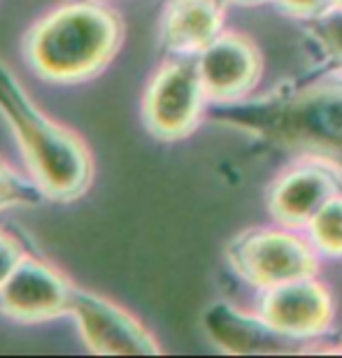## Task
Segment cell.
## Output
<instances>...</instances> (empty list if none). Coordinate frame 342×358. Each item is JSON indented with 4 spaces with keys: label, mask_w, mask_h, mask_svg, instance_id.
<instances>
[{
    "label": "cell",
    "mask_w": 342,
    "mask_h": 358,
    "mask_svg": "<svg viewBox=\"0 0 342 358\" xmlns=\"http://www.w3.org/2000/svg\"><path fill=\"white\" fill-rule=\"evenodd\" d=\"M28 254L31 252L26 249V242L17 233L0 228V289L10 282V277L17 272Z\"/></svg>",
    "instance_id": "obj_15"
},
{
    "label": "cell",
    "mask_w": 342,
    "mask_h": 358,
    "mask_svg": "<svg viewBox=\"0 0 342 358\" xmlns=\"http://www.w3.org/2000/svg\"><path fill=\"white\" fill-rule=\"evenodd\" d=\"M336 196L333 177L322 168H301L275 186L270 205L275 217L289 226L305 224Z\"/></svg>",
    "instance_id": "obj_12"
},
{
    "label": "cell",
    "mask_w": 342,
    "mask_h": 358,
    "mask_svg": "<svg viewBox=\"0 0 342 358\" xmlns=\"http://www.w3.org/2000/svg\"><path fill=\"white\" fill-rule=\"evenodd\" d=\"M261 312L277 331L291 338H310L329 326L333 305L324 286L305 277L268 289Z\"/></svg>",
    "instance_id": "obj_8"
},
{
    "label": "cell",
    "mask_w": 342,
    "mask_h": 358,
    "mask_svg": "<svg viewBox=\"0 0 342 358\" xmlns=\"http://www.w3.org/2000/svg\"><path fill=\"white\" fill-rule=\"evenodd\" d=\"M319 35H322L324 45L329 47V52L342 63V10L329 19H322Z\"/></svg>",
    "instance_id": "obj_16"
},
{
    "label": "cell",
    "mask_w": 342,
    "mask_h": 358,
    "mask_svg": "<svg viewBox=\"0 0 342 358\" xmlns=\"http://www.w3.org/2000/svg\"><path fill=\"white\" fill-rule=\"evenodd\" d=\"M208 93L196 63L168 61L152 75L142 93V124L154 138L173 142L194 131Z\"/></svg>",
    "instance_id": "obj_4"
},
{
    "label": "cell",
    "mask_w": 342,
    "mask_h": 358,
    "mask_svg": "<svg viewBox=\"0 0 342 358\" xmlns=\"http://www.w3.org/2000/svg\"><path fill=\"white\" fill-rule=\"evenodd\" d=\"M249 114V121L266 119V135L282 145L342 154V87L310 89Z\"/></svg>",
    "instance_id": "obj_3"
},
{
    "label": "cell",
    "mask_w": 342,
    "mask_h": 358,
    "mask_svg": "<svg viewBox=\"0 0 342 358\" xmlns=\"http://www.w3.org/2000/svg\"><path fill=\"white\" fill-rule=\"evenodd\" d=\"M336 3H338V5H342V0H336Z\"/></svg>",
    "instance_id": "obj_19"
},
{
    "label": "cell",
    "mask_w": 342,
    "mask_h": 358,
    "mask_svg": "<svg viewBox=\"0 0 342 358\" xmlns=\"http://www.w3.org/2000/svg\"><path fill=\"white\" fill-rule=\"evenodd\" d=\"M203 328L210 340L228 354H284L298 349V338L277 331L266 319L245 317L226 303L205 310Z\"/></svg>",
    "instance_id": "obj_10"
},
{
    "label": "cell",
    "mask_w": 342,
    "mask_h": 358,
    "mask_svg": "<svg viewBox=\"0 0 342 358\" xmlns=\"http://www.w3.org/2000/svg\"><path fill=\"white\" fill-rule=\"evenodd\" d=\"M124 40L126 26L117 10L103 0H68L33 21L21 54L42 82L70 87L103 75Z\"/></svg>",
    "instance_id": "obj_1"
},
{
    "label": "cell",
    "mask_w": 342,
    "mask_h": 358,
    "mask_svg": "<svg viewBox=\"0 0 342 358\" xmlns=\"http://www.w3.org/2000/svg\"><path fill=\"white\" fill-rule=\"evenodd\" d=\"M217 0H168L161 12L159 38L170 54H201L222 31Z\"/></svg>",
    "instance_id": "obj_11"
},
{
    "label": "cell",
    "mask_w": 342,
    "mask_h": 358,
    "mask_svg": "<svg viewBox=\"0 0 342 358\" xmlns=\"http://www.w3.org/2000/svg\"><path fill=\"white\" fill-rule=\"evenodd\" d=\"M280 3L287 7V10H291V12L310 14V12H317L319 7L324 5V0H280Z\"/></svg>",
    "instance_id": "obj_17"
},
{
    "label": "cell",
    "mask_w": 342,
    "mask_h": 358,
    "mask_svg": "<svg viewBox=\"0 0 342 358\" xmlns=\"http://www.w3.org/2000/svg\"><path fill=\"white\" fill-rule=\"evenodd\" d=\"M231 3H249V5H254V3H261V0H231Z\"/></svg>",
    "instance_id": "obj_18"
},
{
    "label": "cell",
    "mask_w": 342,
    "mask_h": 358,
    "mask_svg": "<svg viewBox=\"0 0 342 358\" xmlns=\"http://www.w3.org/2000/svg\"><path fill=\"white\" fill-rule=\"evenodd\" d=\"M45 200V193L40 191L31 175L19 173L12 163L0 156V214L24 210V207H40Z\"/></svg>",
    "instance_id": "obj_13"
},
{
    "label": "cell",
    "mask_w": 342,
    "mask_h": 358,
    "mask_svg": "<svg viewBox=\"0 0 342 358\" xmlns=\"http://www.w3.org/2000/svg\"><path fill=\"white\" fill-rule=\"evenodd\" d=\"M75 291L73 279L31 252L0 289V314L24 326L66 319L73 312Z\"/></svg>",
    "instance_id": "obj_5"
},
{
    "label": "cell",
    "mask_w": 342,
    "mask_h": 358,
    "mask_svg": "<svg viewBox=\"0 0 342 358\" xmlns=\"http://www.w3.org/2000/svg\"><path fill=\"white\" fill-rule=\"evenodd\" d=\"M203 89L210 98H238L254 87L261 59L252 42L238 35H219L198 54L196 61Z\"/></svg>",
    "instance_id": "obj_9"
},
{
    "label": "cell",
    "mask_w": 342,
    "mask_h": 358,
    "mask_svg": "<svg viewBox=\"0 0 342 358\" xmlns=\"http://www.w3.org/2000/svg\"><path fill=\"white\" fill-rule=\"evenodd\" d=\"M0 117L12 131L28 175L47 200L68 205L87 196L96 175L89 145L80 133L49 117L3 59Z\"/></svg>",
    "instance_id": "obj_2"
},
{
    "label": "cell",
    "mask_w": 342,
    "mask_h": 358,
    "mask_svg": "<svg viewBox=\"0 0 342 358\" xmlns=\"http://www.w3.org/2000/svg\"><path fill=\"white\" fill-rule=\"evenodd\" d=\"M233 266L252 284L273 286L312 277L317 261L303 240L282 231L249 233L231 247Z\"/></svg>",
    "instance_id": "obj_7"
},
{
    "label": "cell",
    "mask_w": 342,
    "mask_h": 358,
    "mask_svg": "<svg viewBox=\"0 0 342 358\" xmlns=\"http://www.w3.org/2000/svg\"><path fill=\"white\" fill-rule=\"evenodd\" d=\"M70 319L84 347L96 356H159L161 347L145 324L114 300L77 286Z\"/></svg>",
    "instance_id": "obj_6"
},
{
    "label": "cell",
    "mask_w": 342,
    "mask_h": 358,
    "mask_svg": "<svg viewBox=\"0 0 342 358\" xmlns=\"http://www.w3.org/2000/svg\"><path fill=\"white\" fill-rule=\"evenodd\" d=\"M317 245L329 254H342V198L333 196L310 221Z\"/></svg>",
    "instance_id": "obj_14"
}]
</instances>
